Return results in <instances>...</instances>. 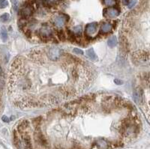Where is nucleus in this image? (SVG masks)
I'll return each instance as SVG.
<instances>
[{
    "label": "nucleus",
    "instance_id": "obj_11",
    "mask_svg": "<svg viewBox=\"0 0 150 149\" xmlns=\"http://www.w3.org/2000/svg\"><path fill=\"white\" fill-rule=\"evenodd\" d=\"M1 38H2V39L4 41H5L7 40V38H8L7 32L4 28H2V31H1Z\"/></svg>",
    "mask_w": 150,
    "mask_h": 149
},
{
    "label": "nucleus",
    "instance_id": "obj_16",
    "mask_svg": "<svg viewBox=\"0 0 150 149\" xmlns=\"http://www.w3.org/2000/svg\"><path fill=\"white\" fill-rule=\"evenodd\" d=\"M74 32L75 33H80L81 32V27L80 26H77V27L74 28Z\"/></svg>",
    "mask_w": 150,
    "mask_h": 149
},
{
    "label": "nucleus",
    "instance_id": "obj_9",
    "mask_svg": "<svg viewBox=\"0 0 150 149\" xmlns=\"http://www.w3.org/2000/svg\"><path fill=\"white\" fill-rule=\"evenodd\" d=\"M86 55L89 58H90L92 59H96V55L92 48H90L86 51Z\"/></svg>",
    "mask_w": 150,
    "mask_h": 149
},
{
    "label": "nucleus",
    "instance_id": "obj_10",
    "mask_svg": "<svg viewBox=\"0 0 150 149\" xmlns=\"http://www.w3.org/2000/svg\"><path fill=\"white\" fill-rule=\"evenodd\" d=\"M9 17H10L9 14L5 13V14H3L0 17V20L2 22H7L9 20Z\"/></svg>",
    "mask_w": 150,
    "mask_h": 149
},
{
    "label": "nucleus",
    "instance_id": "obj_20",
    "mask_svg": "<svg viewBox=\"0 0 150 149\" xmlns=\"http://www.w3.org/2000/svg\"><path fill=\"white\" fill-rule=\"evenodd\" d=\"M1 74H2V68L0 67V76H1Z\"/></svg>",
    "mask_w": 150,
    "mask_h": 149
},
{
    "label": "nucleus",
    "instance_id": "obj_14",
    "mask_svg": "<svg viewBox=\"0 0 150 149\" xmlns=\"http://www.w3.org/2000/svg\"><path fill=\"white\" fill-rule=\"evenodd\" d=\"M137 4V0H131L130 3H128V8H132L135 5Z\"/></svg>",
    "mask_w": 150,
    "mask_h": 149
},
{
    "label": "nucleus",
    "instance_id": "obj_15",
    "mask_svg": "<svg viewBox=\"0 0 150 149\" xmlns=\"http://www.w3.org/2000/svg\"><path fill=\"white\" fill-rule=\"evenodd\" d=\"M73 51H74V53H77V54H80V55L83 54V52L82 50H80V49H77V48L74 49V50H73Z\"/></svg>",
    "mask_w": 150,
    "mask_h": 149
},
{
    "label": "nucleus",
    "instance_id": "obj_7",
    "mask_svg": "<svg viewBox=\"0 0 150 149\" xmlns=\"http://www.w3.org/2000/svg\"><path fill=\"white\" fill-rule=\"evenodd\" d=\"M32 14V8L31 6H26L21 10V14L24 17H29Z\"/></svg>",
    "mask_w": 150,
    "mask_h": 149
},
{
    "label": "nucleus",
    "instance_id": "obj_3",
    "mask_svg": "<svg viewBox=\"0 0 150 149\" xmlns=\"http://www.w3.org/2000/svg\"><path fill=\"white\" fill-rule=\"evenodd\" d=\"M53 23L56 27L62 28L64 26V25L67 22V17H66V16L62 15V14L57 15L53 17Z\"/></svg>",
    "mask_w": 150,
    "mask_h": 149
},
{
    "label": "nucleus",
    "instance_id": "obj_6",
    "mask_svg": "<svg viewBox=\"0 0 150 149\" xmlns=\"http://www.w3.org/2000/svg\"><path fill=\"white\" fill-rule=\"evenodd\" d=\"M112 25L109 23H105L104 24H102L101 28V31L103 33H108L111 30H112Z\"/></svg>",
    "mask_w": 150,
    "mask_h": 149
},
{
    "label": "nucleus",
    "instance_id": "obj_17",
    "mask_svg": "<svg viewBox=\"0 0 150 149\" xmlns=\"http://www.w3.org/2000/svg\"><path fill=\"white\" fill-rule=\"evenodd\" d=\"M2 121L4 122H5V123H8V122H9V118L8 117H7V116H5V115H3L2 116Z\"/></svg>",
    "mask_w": 150,
    "mask_h": 149
},
{
    "label": "nucleus",
    "instance_id": "obj_8",
    "mask_svg": "<svg viewBox=\"0 0 150 149\" xmlns=\"http://www.w3.org/2000/svg\"><path fill=\"white\" fill-rule=\"evenodd\" d=\"M117 39H116V36H112L109 40H108V45H109L110 47H113L117 45Z\"/></svg>",
    "mask_w": 150,
    "mask_h": 149
},
{
    "label": "nucleus",
    "instance_id": "obj_5",
    "mask_svg": "<svg viewBox=\"0 0 150 149\" xmlns=\"http://www.w3.org/2000/svg\"><path fill=\"white\" fill-rule=\"evenodd\" d=\"M119 14V12L118 11L117 9H115V8H110V9H107L106 10L104 14L108 17H110V18H114L116 17H117Z\"/></svg>",
    "mask_w": 150,
    "mask_h": 149
},
{
    "label": "nucleus",
    "instance_id": "obj_12",
    "mask_svg": "<svg viewBox=\"0 0 150 149\" xmlns=\"http://www.w3.org/2000/svg\"><path fill=\"white\" fill-rule=\"evenodd\" d=\"M8 3L7 0H0V8H5L8 6Z\"/></svg>",
    "mask_w": 150,
    "mask_h": 149
},
{
    "label": "nucleus",
    "instance_id": "obj_13",
    "mask_svg": "<svg viewBox=\"0 0 150 149\" xmlns=\"http://www.w3.org/2000/svg\"><path fill=\"white\" fill-rule=\"evenodd\" d=\"M104 4L107 6H113L116 4V2L114 0H104Z\"/></svg>",
    "mask_w": 150,
    "mask_h": 149
},
{
    "label": "nucleus",
    "instance_id": "obj_4",
    "mask_svg": "<svg viewBox=\"0 0 150 149\" xmlns=\"http://www.w3.org/2000/svg\"><path fill=\"white\" fill-rule=\"evenodd\" d=\"M97 27H98V23L96 22L88 24L86 27V33L88 35H94L97 31Z\"/></svg>",
    "mask_w": 150,
    "mask_h": 149
},
{
    "label": "nucleus",
    "instance_id": "obj_2",
    "mask_svg": "<svg viewBox=\"0 0 150 149\" xmlns=\"http://www.w3.org/2000/svg\"><path fill=\"white\" fill-rule=\"evenodd\" d=\"M52 28L47 24H44L39 30V34L42 38H48L52 36Z\"/></svg>",
    "mask_w": 150,
    "mask_h": 149
},
{
    "label": "nucleus",
    "instance_id": "obj_1",
    "mask_svg": "<svg viewBox=\"0 0 150 149\" xmlns=\"http://www.w3.org/2000/svg\"><path fill=\"white\" fill-rule=\"evenodd\" d=\"M61 55H62V51L59 48L53 47L48 49V50L47 51V58L50 60V61H58L60 58H61Z\"/></svg>",
    "mask_w": 150,
    "mask_h": 149
},
{
    "label": "nucleus",
    "instance_id": "obj_18",
    "mask_svg": "<svg viewBox=\"0 0 150 149\" xmlns=\"http://www.w3.org/2000/svg\"><path fill=\"white\" fill-rule=\"evenodd\" d=\"M114 82H115V83H116V84H118V85H121V84H122V82L120 81V80H115Z\"/></svg>",
    "mask_w": 150,
    "mask_h": 149
},
{
    "label": "nucleus",
    "instance_id": "obj_19",
    "mask_svg": "<svg viewBox=\"0 0 150 149\" xmlns=\"http://www.w3.org/2000/svg\"><path fill=\"white\" fill-rule=\"evenodd\" d=\"M122 2L123 4H125V5H127L129 3V0H122Z\"/></svg>",
    "mask_w": 150,
    "mask_h": 149
}]
</instances>
